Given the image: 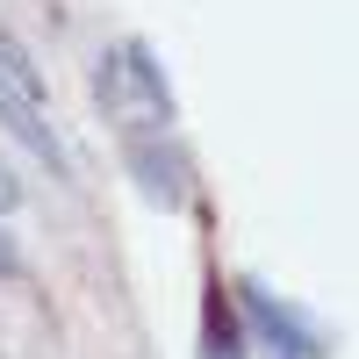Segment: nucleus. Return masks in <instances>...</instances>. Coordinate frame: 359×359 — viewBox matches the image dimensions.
<instances>
[{"mask_svg": "<svg viewBox=\"0 0 359 359\" xmlns=\"http://www.w3.org/2000/svg\"><path fill=\"white\" fill-rule=\"evenodd\" d=\"M94 101L115 130L130 137H151V130H172V86L158 72V57L144 43H108L94 57Z\"/></svg>", "mask_w": 359, "mask_h": 359, "instance_id": "f257e3e1", "label": "nucleus"}, {"mask_svg": "<svg viewBox=\"0 0 359 359\" xmlns=\"http://www.w3.org/2000/svg\"><path fill=\"white\" fill-rule=\"evenodd\" d=\"M0 130H8L29 158H43L57 180H72V151H65V137H57L50 108H43V101H29L15 79H0Z\"/></svg>", "mask_w": 359, "mask_h": 359, "instance_id": "f03ea898", "label": "nucleus"}, {"mask_svg": "<svg viewBox=\"0 0 359 359\" xmlns=\"http://www.w3.org/2000/svg\"><path fill=\"white\" fill-rule=\"evenodd\" d=\"M130 165H137L144 201H158V208H180V201H187V158H180L172 144H165V130L130 137Z\"/></svg>", "mask_w": 359, "mask_h": 359, "instance_id": "7ed1b4c3", "label": "nucleus"}, {"mask_svg": "<svg viewBox=\"0 0 359 359\" xmlns=\"http://www.w3.org/2000/svg\"><path fill=\"white\" fill-rule=\"evenodd\" d=\"M245 309L259 316V331L273 338V359H280V352H287V359H302V323H294L287 309H273V302H266L259 287H245Z\"/></svg>", "mask_w": 359, "mask_h": 359, "instance_id": "20e7f679", "label": "nucleus"}, {"mask_svg": "<svg viewBox=\"0 0 359 359\" xmlns=\"http://www.w3.org/2000/svg\"><path fill=\"white\" fill-rule=\"evenodd\" d=\"M201 359H245V338H237V323L223 302H208V323H201Z\"/></svg>", "mask_w": 359, "mask_h": 359, "instance_id": "39448f33", "label": "nucleus"}, {"mask_svg": "<svg viewBox=\"0 0 359 359\" xmlns=\"http://www.w3.org/2000/svg\"><path fill=\"white\" fill-rule=\"evenodd\" d=\"M15 201H22V187H15V172L0 165V216H15Z\"/></svg>", "mask_w": 359, "mask_h": 359, "instance_id": "423d86ee", "label": "nucleus"}]
</instances>
